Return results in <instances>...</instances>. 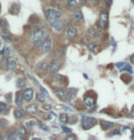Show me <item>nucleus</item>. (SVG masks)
I'll return each mask as SVG.
<instances>
[{
	"label": "nucleus",
	"instance_id": "nucleus-1",
	"mask_svg": "<svg viewBox=\"0 0 134 140\" xmlns=\"http://www.w3.org/2000/svg\"><path fill=\"white\" fill-rule=\"evenodd\" d=\"M45 17L47 20L50 22V24L52 25L57 20H59V18L62 17V12L53 8H47L45 10Z\"/></svg>",
	"mask_w": 134,
	"mask_h": 140
},
{
	"label": "nucleus",
	"instance_id": "nucleus-2",
	"mask_svg": "<svg viewBox=\"0 0 134 140\" xmlns=\"http://www.w3.org/2000/svg\"><path fill=\"white\" fill-rule=\"evenodd\" d=\"M47 35L45 34V32L43 31L42 29H38L34 32V34L32 36V40H33V43L35 46H38L40 43V42L44 41V39H45Z\"/></svg>",
	"mask_w": 134,
	"mask_h": 140
},
{
	"label": "nucleus",
	"instance_id": "nucleus-3",
	"mask_svg": "<svg viewBox=\"0 0 134 140\" xmlns=\"http://www.w3.org/2000/svg\"><path fill=\"white\" fill-rule=\"evenodd\" d=\"M96 124V120L93 117H85L84 116L83 117V120H82V127L85 130H88L90 128H92L94 126H95Z\"/></svg>",
	"mask_w": 134,
	"mask_h": 140
},
{
	"label": "nucleus",
	"instance_id": "nucleus-4",
	"mask_svg": "<svg viewBox=\"0 0 134 140\" xmlns=\"http://www.w3.org/2000/svg\"><path fill=\"white\" fill-rule=\"evenodd\" d=\"M107 23H108V15L107 12L103 11L101 12L100 17H99V25L102 28H106Z\"/></svg>",
	"mask_w": 134,
	"mask_h": 140
},
{
	"label": "nucleus",
	"instance_id": "nucleus-5",
	"mask_svg": "<svg viewBox=\"0 0 134 140\" xmlns=\"http://www.w3.org/2000/svg\"><path fill=\"white\" fill-rule=\"evenodd\" d=\"M60 69V62L58 60H53L49 65V71L50 73H56Z\"/></svg>",
	"mask_w": 134,
	"mask_h": 140
},
{
	"label": "nucleus",
	"instance_id": "nucleus-6",
	"mask_svg": "<svg viewBox=\"0 0 134 140\" xmlns=\"http://www.w3.org/2000/svg\"><path fill=\"white\" fill-rule=\"evenodd\" d=\"M51 48H52V40L50 39H45L41 44V52L44 54L48 53L51 50Z\"/></svg>",
	"mask_w": 134,
	"mask_h": 140
},
{
	"label": "nucleus",
	"instance_id": "nucleus-7",
	"mask_svg": "<svg viewBox=\"0 0 134 140\" xmlns=\"http://www.w3.org/2000/svg\"><path fill=\"white\" fill-rule=\"evenodd\" d=\"M116 66L120 69V70H129L130 73H132V70H131V67L129 63L126 62H118L116 63Z\"/></svg>",
	"mask_w": 134,
	"mask_h": 140
},
{
	"label": "nucleus",
	"instance_id": "nucleus-8",
	"mask_svg": "<svg viewBox=\"0 0 134 140\" xmlns=\"http://www.w3.org/2000/svg\"><path fill=\"white\" fill-rule=\"evenodd\" d=\"M84 103H85V105L88 109H94V107H95V99H94V97H92V96L85 97Z\"/></svg>",
	"mask_w": 134,
	"mask_h": 140
},
{
	"label": "nucleus",
	"instance_id": "nucleus-9",
	"mask_svg": "<svg viewBox=\"0 0 134 140\" xmlns=\"http://www.w3.org/2000/svg\"><path fill=\"white\" fill-rule=\"evenodd\" d=\"M33 94H34V92L32 90L31 88H28L26 89L23 93V98L26 100V101H30L32 98H33Z\"/></svg>",
	"mask_w": 134,
	"mask_h": 140
},
{
	"label": "nucleus",
	"instance_id": "nucleus-10",
	"mask_svg": "<svg viewBox=\"0 0 134 140\" xmlns=\"http://www.w3.org/2000/svg\"><path fill=\"white\" fill-rule=\"evenodd\" d=\"M52 26H53V28H54V30H56V31H62L63 28H64V22L59 19V20H57L56 22H54L53 24H52Z\"/></svg>",
	"mask_w": 134,
	"mask_h": 140
},
{
	"label": "nucleus",
	"instance_id": "nucleus-11",
	"mask_svg": "<svg viewBox=\"0 0 134 140\" xmlns=\"http://www.w3.org/2000/svg\"><path fill=\"white\" fill-rule=\"evenodd\" d=\"M75 95H76V90L75 89H69L68 92H67L66 93H65V97L68 101H71V100H73V99L75 97Z\"/></svg>",
	"mask_w": 134,
	"mask_h": 140
},
{
	"label": "nucleus",
	"instance_id": "nucleus-12",
	"mask_svg": "<svg viewBox=\"0 0 134 140\" xmlns=\"http://www.w3.org/2000/svg\"><path fill=\"white\" fill-rule=\"evenodd\" d=\"M76 34V29L74 28V26H69L68 27V29H67V37L69 38V39H73L74 38V36Z\"/></svg>",
	"mask_w": 134,
	"mask_h": 140
},
{
	"label": "nucleus",
	"instance_id": "nucleus-13",
	"mask_svg": "<svg viewBox=\"0 0 134 140\" xmlns=\"http://www.w3.org/2000/svg\"><path fill=\"white\" fill-rule=\"evenodd\" d=\"M19 11H20V7H19V5H18V4H13V5L11 6V8H10L11 14L18 15V13H19Z\"/></svg>",
	"mask_w": 134,
	"mask_h": 140
},
{
	"label": "nucleus",
	"instance_id": "nucleus-14",
	"mask_svg": "<svg viewBox=\"0 0 134 140\" xmlns=\"http://www.w3.org/2000/svg\"><path fill=\"white\" fill-rule=\"evenodd\" d=\"M8 59H9V56H6L5 59L1 60V61H0V69L5 70V69H7V67H8Z\"/></svg>",
	"mask_w": 134,
	"mask_h": 140
},
{
	"label": "nucleus",
	"instance_id": "nucleus-15",
	"mask_svg": "<svg viewBox=\"0 0 134 140\" xmlns=\"http://www.w3.org/2000/svg\"><path fill=\"white\" fill-rule=\"evenodd\" d=\"M27 111H28L29 114H36V112H37V105H35V104H31V105H29L27 106Z\"/></svg>",
	"mask_w": 134,
	"mask_h": 140
},
{
	"label": "nucleus",
	"instance_id": "nucleus-16",
	"mask_svg": "<svg viewBox=\"0 0 134 140\" xmlns=\"http://www.w3.org/2000/svg\"><path fill=\"white\" fill-rule=\"evenodd\" d=\"M15 116H16V118H18V119L23 118L25 116L24 110H22V109H17V110L15 111Z\"/></svg>",
	"mask_w": 134,
	"mask_h": 140
},
{
	"label": "nucleus",
	"instance_id": "nucleus-17",
	"mask_svg": "<svg viewBox=\"0 0 134 140\" xmlns=\"http://www.w3.org/2000/svg\"><path fill=\"white\" fill-rule=\"evenodd\" d=\"M100 125H101V126H102L103 129H109V128H111L113 126V123L111 122H107V121H101L100 122Z\"/></svg>",
	"mask_w": 134,
	"mask_h": 140
},
{
	"label": "nucleus",
	"instance_id": "nucleus-18",
	"mask_svg": "<svg viewBox=\"0 0 134 140\" xmlns=\"http://www.w3.org/2000/svg\"><path fill=\"white\" fill-rule=\"evenodd\" d=\"M22 103H23V93H18V95H17V99H16V104L18 106H21Z\"/></svg>",
	"mask_w": 134,
	"mask_h": 140
},
{
	"label": "nucleus",
	"instance_id": "nucleus-19",
	"mask_svg": "<svg viewBox=\"0 0 134 140\" xmlns=\"http://www.w3.org/2000/svg\"><path fill=\"white\" fill-rule=\"evenodd\" d=\"M26 81H25L24 78H18V81H17V86L18 88H23L26 86Z\"/></svg>",
	"mask_w": 134,
	"mask_h": 140
},
{
	"label": "nucleus",
	"instance_id": "nucleus-20",
	"mask_svg": "<svg viewBox=\"0 0 134 140\" xmlns=\"http://www.w3.org/2000/svg\"><path fill=\"white\" fill-rule=\"evenodd\" d=\"M74 18L76 19V20H82L83 18V15H82V12L80 10H76L74 12Z\"/></svg>",
	"mask_w": 134,
	"mask_h": 140
},
{
	"label": "nucleus",
	"instance_id": "nucleus-21",
	"mask_svg": "<svg viewBox=\"0 0 134 140\" xmlns=\"http://www.w3.org/2000/svg\"><path fill=\"white\" fill-rule=\"evenodd\" d=\"M67 6H68V7H70V8H76L78 5L75 0H68Z\"/></svg>",
	"mask_w": 134,
	"mask_h": 140
},
{
	"label": "nucleus",
	"instance_id": "nucleus-22",
	"mask_svg": "<svg viewBox=\"0 0 134 140\" xmlns=\"http://www.w3.org/2000/svg\"><path fill=\"white\" fill-rule=\"evenodd\" d=\"M55 94L58 96V97H60V98H64V95H65V92H64V90H63V89H58V90H55Z\"/></svg>",
	"mask_w": 134,
	"mask_h": 140
},
{
	"label": "nucleus",
	"instance_id": "nucleus-23",
	"mask_svg": "<svg viewBox=\"0 0 134 140\" xmlns=\"http://www.w3.org/2000/svg\"><path fill=\"white\" fill-rule=\"evenodd\" d=\"M16 67H17V62L14 60L10 59L8 60V69L9 70H14V69H16Z\"/></svg>",
	"mask_w": 134,
	"mask_h": 140
},
{
	"label": "nucleus",
	"instance_id": "nucleus-24",
	"mask_svg": "<svg viewBox=\"0 0 134 140\" xmlns=\"http://www.w3.org/2000/svg\"><path fill=\"white\" fill-rule=\"evenodd\" d=\"M18 134H19V136H20L22 138H24V137L27 135V131H26V129H25V127L23 126H21L18 128Z\"/></svg>",
	"mask_w": 134,
	"mask_h": 140
},
{
	"label": "nucleus",
	"instance_id": "nucleus-25",
	"mask_svg": "<svg viewBox=\"0 0 134 140\" xmlns=\"http://www.w3.org/2000/svg\"><path fill=\"white\" fill-rule=\"evenodd\" d=\"M53 56L55 57V58H61V57L63 56V50L61 49H57L56 50L54 51Z\"/></svg>",
	"mask_w": 134,
	"mask_h": 140
},
{
	"label": "nucleus",
	"instance_id": "nucleus-26",
	"mask_svg": "<svg viewBox=\"0 0 134 140\" xmlns=\"http://www.w3.org/2000/svg\"><path fill=\"white\" fill-rule=\"evenodd\" d=\"M60 121L62 123H66L68 121V116L66 114H62L60 116Z\"/></svg>",
	"mask_w": 134,
	"mask_h": 140
},
{
	"label": "nucleus",
	"instance_id": "nucleus-27",
	"mask_svg": "<svg viewBox=\"0 0 134 140\" xmlns=\"http://www.w3.org/2000/svg\"><path fill=\"white\" fill-rule=\"evenodd\" d=\"M0 26H1V28H8V24H7V22L5 19H0Z\"/></svg>",
	"mask_w": 134,
	"mask_h": 140
},
{
	"label": "nucleus",
	"instance_id": "nucleus-28",
	"mask_svg": "<svg viewBox=\"0 0 134 140\" xmlns=\"http://www.w3.org/2000/svg\"><path fill=\"white\" fill-rule=\"evenodd\" d=\"M7 140H17V135L16 133L12 132L7 136Z\"/></svg>",
	"mask_w": 134,
	"mask_h": 140
},
{
	"label": "nucleus",
	"instance_id": "nucleus-29",
	"mask_svg": "<svg viewBox=\"0 0 134 140\" xmlns=\"http://www.w3.org/2000/svg\"><path fill=\"white\" fill-rule=\"evenodd\" d=\"M6 107H7V105H6V104L5 103H0V113H2L6 109Z\"/></svg>",
	"mask_w": 134,
	"mask_h": 140
},
{
	"label": "nucleus",
	"instance_id": "nucleus-30",
	"mask_svg": "<svg viewBox=\"0 0 134 140\" xmlns=\"http://www.w3.org/2000/svg\"><path fill=\"white\" fill-rule=\"evenodd\" d=\"M39 127L40 128V129L44 130V131H48V129H49V128H48V126H45V125H43V124H40Z\"/></svg>",
	"mask_w": 134,
	"mask_h": 140
},
{
	"label": "nucleus",
	"instance_id": "nucleus-31",
	"mask_svg": "<svg viewBox=\"0 0 134 140\" xmlns=\"http://www.w3.org/2000/svg\"><path fill=\"white\" fill-rule=\"evenodd\" d=\"M40 69L43 70H47L49 69V66H48V64L47 63H42L41 64V66H40Z\"/></svg>",
	"mask_w": 134,
	"mask_h": 140
},
{
	"label": "nucleus",
	"instance_id": "nucleus-32",
	"mask_svg": "<svg viewBox=\"0 0 134 140\" xmlns=\"http://www.w3.org/2000/svg\"><path fill=\"white\" fill-rule=\"evenodd\" d=\"M37 100L39 102H40V103H43V102H44V97H43V95L38 94L37 95Z\"/></svg>",
	"mask_w": 134,
	"mask_h": 140
},
{
	"label": "nucleus",
	"instance_id": "nucleus-33",
	"mask_svg": "<svg viewBox=\"0 0 134 140\" xmlns=\"http://www.w3.org/2000/svg\"><path fill=\"white\" fill-rule=\"evenodd\" d=\"M43 110H45V111H51V109H52V105H43Z\"/></svg>",
	"mask_w": 134,
	"mask_h": 140
},
{
	"label": "nucleus",
	"instance_id": "nucleus-34",
	"mask_svg": "<svg viewBox=\"0 0 134 140\" xmlns=\"http://www.w3.org/2000/svg\"><path fill=\"white\" fill-rule=\"evenodd\" d=\"M95 47V43H89L87 45V48H88L89 50H94V48Z\"/></svg>",
	"mask_w": 134,
	"mask_h": 140
},
{
	"label": "nucleus",
	"instance_id": "nucleus-35",
	"mask_svg": "<svg viewBox=\"0 0 134 140\" xmlns=\"http://www.w3.org/2000/svg\"><path fill=\"white\" fill-rule=\"evenodd\" d=\"M120 131L119 129H115L114 131H112L111 133L109 134L110 136H113V135H120Z\"/></svg>",
	"mask_w": 134,
	"mask_h": 140
},
{
	"label": "nucleus",
	"instance_id": "nucleus-36",
	"mask_svg": "<svg viewBox=\"0 0 134 140\" xmlns=\"http://www.w3.org/2000/svg\"><path fill=\"white\" fill-rule=\"evenodd\" d=\"M40 91H41V93H42V95L44 94V95H45V96H48V92L46 91V90H45V89H44V88L40 86Z\"/></svg>",
	"mask_w": 134,
	"mask_h": 140
},
{
	"label": "nucleus",
	"instance_id": "nucleus-37",
	"mask_svg": "<svg viewBox=\"0 0 134 140\" xmlns=\"http://www.w3.org/2000/svg\"><path fill=\"white\" fill-rule=\"evenodd\" d=\"M63 130H64V133H71V132H72V130H71L70 128L66 127V126H63Z\"/></svg>",
	"mask_w": 134,
	"mask_h": 140
},
{
	"label": "nucleus",
	"instance_id": "nucleus-38",
	"mask_svg": "<svg viewBox=\"0 0 134 140\" xmlns=\"http://www.w3.org/2000/svg\"><path fill=\"white\" fill-rule=\"evenodd\" d=\"M88 33H89V35H90V37H93V36L95 35V30L94 29H89L88 30Z\"/></svg>",
	"mask_w": 134,
	"mask_h": 140
},
{
	"label": "nucleus",
	"instance_id": "nucleus-39",
	"mask_svg": "<svg viewBox=\"0 0 134 140\" xmlns=\"http://www.w3.org/2000/svg\"><path fill=\"white\" fill-rule=\"evenodd\" d=\"M65 140H76V137L74 136H71V137H68Z\"/></svg>",
	"mask_w": 134,
	"mask_h": 140
},
{
	"label": "nucleus",
	"instance_id": "nucleus-40",
	"mask_svg": "<svg viewBox=\"0 0 134 140\" xmlns=\"http://www.w3.org/2000/svg\"><path fill=\"white\" fill-rule=\"evenodd\" d=\"M4 53H6V54H9V48H5L3 49Z\"/></svg>",
	"mask_w": 134,
	"mask_h": 140
},
{
	"label": "nucleus",
	"instance_id": "nucleus-41",
	"mask_svg": "<svg viewBox=\"0 0 134 140\" xmlns=\"http://www.w3.org/2000/svg\"><path fill=\"white\" fill-rule=\"evenodd\" d=\"M131 63H132V64H134V54L131 57Z\"/></svg>",
	"mask_w": 134,
	"mask_h": 140
},
{
	"label": "nucleus",
	"instance_id": "nucleus-42",
	"mask_svg": "<svg viewBox=\"0 0 134 140\" xmlns=\"http://www.w3.org/2000/svg\"><path fill=\"white\" fill-rule=\"evenodd\" d=\"M33 125H34V123H33V122H29V125L28 124V127H31Z\"/></svg>",
	"mask_w": 134,
	"mask_h": 140
},
{
	"label": "nucleus",
	"instance_id": "nucleus-43",
	"mask_svg": "<svg viewBox=\"0 0 134 140\" xmlns=\"http://www.w3.org/2000/svg\"><path fill=\"white\" fill-rule=\"evenodd\" d=\"M131 116H134V106L132 107V109H131Z\"/></svg>",
	"mask_w": 134,
	"mask_h": 140
},
{
	"label": "nucleus",
	"instance_id": "nucleus-44",
	"mask_svg": "<svg viewBox=\"0 0 134 140\" xmlns=\"http://www.w3.org/2000/svg\"><path fill=\"white\" fill-rule=\"evenodd\" d=\"M52 119H53V116H48V117L46 118V120H52Z\"/></svg>",
	"mask_w": 134,
	"mask_h": 140
},
{
	"label": "nucleus",
	"instance_id": "nucleus-45",
	"mask_svg": "<svg viewBox=\"0 0 134 140\" xmlns=\"http://www.w3.org/2000/svg\"><path fill=\"white\" fill-rule=\"evenodd\" d=\"M111 1H112V0H107V5H110V4H111Z\"/></svg>",
	"mask_w": 134,
	"mask_h": 140
},
{
	"label": "nucleus",
	"instance_id": "nucleus-46",
	"mask_svg": "<svg viewBox=\"0 0 134 140\" xmlns=\"http://www.w3.org/2000/svg\"><path fill=\"white\" fill-rule=\"evenodd\" d=\"M80 2H81V3H85L86 0H80Z\"/></svg>",
	"mask_w": 134,
	"mask_h": 140
},
{
	"label": "nucleus",
	"instance_id": "nucleus-47",
	"mask_svg": "<svg viewBox=\"0 0 134 140\" xmlns=\"http://www.w3.org/2000/svg\"><path fill=\"white\" fill-rule=\"evenodd\" d=\"M32 140H40V138H37V137H35V138H33Z\"/></svg>",
	"mask_w": 134,
	"mask_h": 140
},
{
	"label": "nucleus",
	"instance_id": "nucleus-48",
	"mask_svg": "<svg viewBox=\"0 0 134 140\" xmlns=\"http://www.w3.org/2000/svg\"><path fill=\"white\" fill-rule=\"evenodd\" d=\"M0 140H3V139H2V137H1V136H0Z\"/></svg>",
	"mask_w": 134,
	"mask_h": 140
},
{
	"label": "nucleus",
	"instance_id": "nucleus-49",
	"mask_svg": "<svg viewBox=\"0 0 134 140\" xmlns=\"http://www.w3.org/2000/svg\"><path fill=\"white\" fill-rule=\"evenodd\" d=\"M20 140H26L25 138H20Z\"/></svg>",
	"mask_w": 134,
	"mask_h": 140
},
{
	"label": "nucleus",
	"instance_id": "nucleus-50",
	"mask_svg": "<svg viewBox=\"0 0 134 140\" xmlns=\"http://www.w3.org/2000/svg\"><path fill=\"white\" fill-rule=\"evenodd\" d=\"M0 46H1V43H0Z\"/></svg>",
	"mask_w": 134,
	"mask_h": 140
}]
</instances>
